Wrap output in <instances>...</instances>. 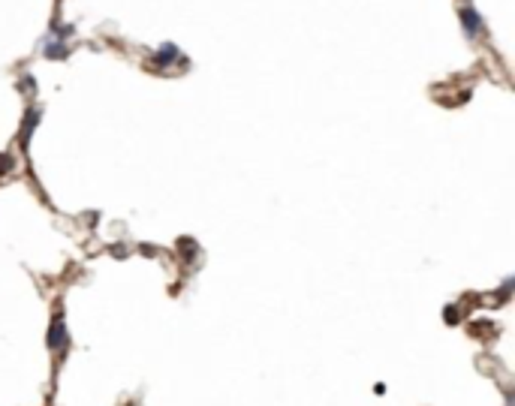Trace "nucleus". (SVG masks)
I'll return each mask as SVG.
<instances>
[{
  "label": "nucleus",
  "instance_id": "3",
  "mask_svg": "<svg viewBox=\"0 0 515 406\" xmlns=\"http://www.w3.org/2000/svg\"><path fill=\"white\" fill-rule=\"evenodd\" d=\"M175 61H178V45H172V42L160 45V51L154 54V63H157V66H169V63H175Z\"/></svg>",
  "mask_w": 515,
  "mask_h": 406
},
{
  "label": "nucleus",
  "instance_id": "2",
  "mask_svg": "<svg viewBox=\"0 0 515 406\" xmlns=\"http://www.w3.org/2000/svg\"><path fill=\"white\" fill-rule=\"evenodd\" d=\"M461 27H464V33L470 39L483 33V18H479V13L473 6H461Z\"/></svg>",
  "mask_w": 515,
  "mask_h": 406
},
{
  "label": "nucleus",
  "instance_id": "1",
  "mask_svg": "<svg viewBox=\"0 0 515 406\" xmlns=\"http://www.w3.org/2000/svg\"><path fill=\"white\" fill-rule=\"evenodd\" d=\"M70 337H66V325H63V316H54L52 319V328H49V349L52 352H63Z\"/></svg>",
  "mask_w": 515,
  "mask_h": 406
},
{
  "label": "nucleus",
  "instance_id": "4",
  "mask_svg": "<svg viewBox=\"0 0 515 406\" xmlns=\"http://www.w3.org/2000/svg\"><path fill=\"white\" fill-rule=\"evenodd\" d=\"M37 123H40V109H30L25 115V127H21V142L30 139V133L37 130Z\"/></svg>",
  "mask_w": 515,
  "mask_h": 406
},
{
  "label": "nucleus",
  "instance_id": "9",
  "mask_svg": "<svg viewBox=\"0 0 515 406\" xmlns=\"http://www.w3.org/2000/svg\"><path fill=\"white\" fill-rule=\"evenodd\" d=\"M443 313H446V322H449V325H455V322H458V307H446Z\"/></svg>",
  "mask_w": 515,
  "mask_h": 406
},
{
  "label": "nucleus",
  "instance_id": "7",
  "mask_svg": "<svg viewBox=\"0 0 515 406\" xmlns=\"http://www.w3.org/2000/svg\"><path fill=\"white\" fill-rule=\"evenodd\" d=\"M16 168V160L9 154H0V175H9Z\"/></svg>",
  "mask_w": 515,
  "mask_h": 406
},
{
  "label": "nucleus",
  "instance_id": "5",
  "mask_svg": "<svg viewBox=\"0 0 515 406\" xmlns=\"http://www.w3.org/2000/svg\"><path fill=\"white\" fill-rule=\"evenodd\" d=\"M66 54H70V49H66L61 39H52V42L46 45V58H49V61H63Z\"/></svg>",
  "mask_w": 515,
  "mask_h": 406
},
{
  "label": "nucleus",
  "instance_id": "6",
  "mask_svg": "<svg viewBox=\"0 0 515 406\" xmlns=\"http://www.w3.org/2000/svg\"><path fill=\"white\" fill-rule=\"evenodd\" d=\"M178 250H181V256H184V259H193L199 247H196V241H193V238H181V241H178Z\"/></svg>",
  "mask_w": 515,
  "mask_h": 406
},
{
  "label": "nucleus",
  "instance_id": "8",
  "mask_svg": "<svg viewBox=\"0 0 515 406\" xmlns=\"http://www.w3.org/2000/svg\"><path fill=\"white\" fill-rule=\"evenodd\" d=\"M52 33H54V37H58V39L63 42V39L73 33V27H70V25H54V27H52Z\"/></svg>",
  "mask_w": 515,
  "mask_h": 406
}]
</instances>
